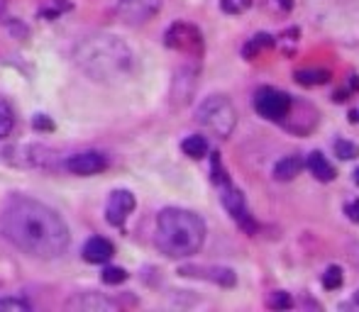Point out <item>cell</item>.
<instances>
[{
  "label": "cell",
  "instance_id": "1",
  "mask_svg": "<svg viewBox=\"0 0 359 312\" xmlns=\"http://www.w3.org/2000/svg\"><path fill=\"white\" fill-rule=\"evenodd\" d=\"M0 232L15 249L35 259H57L71 241V232L62 215L25 195H15L6 203L0 212Z\"/></svg>",
  "mask_w": 359,
  "mask_h": 312
},
{
  "label": "cell",
  "instance_id": "2",
  "mask_svg": "<svg viewBox=\"0 0 359 312\" xmlns=\"http://www.w3.org/2000/svg\"><path fill=\"white\" fill-rule=\"evenodd\" d=\"M76 64L81 71L89 73L93 81H118L125 78L135 68V54L132 49L115 35H91L76 46Z\"/></svg>",
  "mask_w": 359,
  "mask_h": 312
},
{
  "label": "cell",
  "instance_id": "3",
  "mask_svg": "<svg viewBox=\"0 0 359 312\" xmlns=\"http://www.w3.org/2000/svg\"><path fill=\"white\" fill-rule=\"evenodd\" d=\"M205 241V222L183 208H164L156 217V246L169 259H186L201 251Z\"/></svg>",
  "mask_w": 359,
  "mask_h": 312
},
{
  "label": "cell",
  "instance_id": "4",
  "mask_svg": "<svg viewBox=\"0 0 359 312\" xmlns=\"http://www.w3.org/2000/svg\"><path fill=\"white\" fill-rule=\"evenodd\" d=\"M196 120L218 139H228L237 127V110L225 95H208L196 110Z\"/></svg>",
  "mask_w": 359,
  "mask_h": 312
},
{
  "label": "cell",
  "instance_id": "5",
  "mask_svg": "<svg viewBox=\"0 0 359 312\" xmlns=\"http://www.w3.org/2000/svg\"><path fill=\"white\" fill-rule=\"evenodd\" d=\"M0 156L17 169H47V166H52L57 154L47 147H37V144H15V147L3 149Z\"/></svg>",
  "mask_w": 359,
  "mask_h": 312
},
{
  "label": "cell",
  "instance_id": "6",
  "mask_svg": "<svg viewBox=\"0 0 359 312\" xmlns=\"http://www.w3.org/2000/svg\"><path fill=\"white\" fill-rule=\"evenodd\" d=\"M293 98L288 93L276 91V88H259L255 95V110L259 118L271 122H284L291 113Z\"/></svg>",
  "mask_w": 359,
  "mask_h": 312
},
{
  "label": "cell",
  "instance_id": "7",
  "mask_svg": "<svg viewBox=\"0 0 359 312\" xmlns=\"http://www.w3.org/2000/svg\"><path fill=\"white\" fill-rule=\"evenodd\" d=\"M223 205H225V210L232 215V220L237 222V225L242 227L245 232H250V235H252V232L257 230L255 220H252L250 210H247L245 195H242V190H239V188H234L230 181L223 185Z\"/></svg>",
  "mask_w": 359,
  "mask_h": 312
},
{
  "label": "cell",
  "instance_id": "8",
  "mask_svg": "<svg viewBox=\"0 0 359 312\" xmlns=\"http://www.w3.org/2000/svg\"><path fill=\"white\" fill-rule=\"evenodd\" d=\"M162 10V0H118V15L127 25H145Z\"/></svg>",
  "mask_w": 359,
  "mask_h": 312
},
{
  "label": "cell",
  "instance_id": "9",
  "mask_svg": "<svg viewBox=\"0 0 359 312\" xmlns=\"http://www.w3.org/2000/svg\"><path fill=\"white\" fill-rule=\"evenodd\" d=\"M164 42H167L169 49H178V51H201L203 46V37L193 25H186V22H174L172 27L164 35Z\"/></svg>",
  "mask_w": 359,
  "mask_h": 312
},
{
  "label": "cell",
  "instance_id": "10",
  "mask_svg": "<svg viewBox=\"0 0 359 312\" xmlns=\"http://www.w3.org/2000/svg\"><path fill=\"white\" fill-rule=\"evenodd\" d=\"M135 195L130 190H115V193H110L108 205H105V220L113 227H122L135 210Z\"/></svg>",
  "mask_w": 359,
  "mask_h": 312
},
{
  "label": "cell",
  "instance_id": "11",
  "mask_svg": "<svg viewBox=\"0 0 359 312\" xmlns=\"http://www.w3.org/2000/svg\"><path fill=\"white\" fill-rule=\"evenodd\" d=\"M66 171H71L73 176H93L100 171L108 169V159L98 152H84V154H73L64 161Z\"/></svg>",
  "mask_w": 359,
  "mask_h": 312
},
{
  "label": "cell",
  "instance_id": "12",
  "mask_svg": "<svg viewBox=\"0 0 359 312\" xmlns=\"http://www.w3.org/2000/svg\"><path fill=\"white\" fill-rule=\"evenodd\" d=\"M68 310H76V312H113L118 310L113 300L103 297L100 293H76L71 300L66 302Z\"/></svg>",
  "mask_w": 359,
  "mask_h": 312
},
{
  "label": "cell",
  "instance_id": "13",
  "mask_svg": "<svg viewBox=\"0 0 359 312\" xmlns=\"http://www.w3.org/2000/svg\"><path fill=\"white\" fill-rule=\"evenodd\" d=\"M183 276H201V278H208V281L218 283L223 288H232L237 283V276H234L232 268H225V266H183L181 268Z\"/></svg>",
  "mask_w": 359,
  "mask_h": 312
},
{
  "label": "cell",
  "instance_id": "14",
  "mask_svg": "<svg viewBox=\"0 0 359 312\" xmlns=\"http://www.w3.org/2000/svg\"><path fill=\"white\" fill-rule=\"evenodd\" d=\"M81 254H84V259L89 264H105L115 256V246L113 241H108L105 237H91L84 244Z\"/></svg>",
  "mask_w": 359,
  "mask_h": 312
},
{
  "label": "cell",
  "instance_id": "15",
  "mask_svg": "<svg viewBox=\"0 0 359 312\" xmlns=\"http://www.w3.org/2000/svg\"><path fill=\"white\" fill-rule=\"evenodd\" d=\"M193 91H196V71L193 68H178L176 78H174V102H178V105L188 102Z\"/></svg>",
  "mask_w": 359,
  "mask_h": 312
},
{
  "label": "cell",
  "instance_id": "16",
  "mask_svg": "<svg viewBox=\"0 0 359 312\" xmlns=\"http://www.w3.org/2000/svg\"><path fill=\"white\" fill-rule=\"evenodd\" d=\"M303 166H306V169L311 171V174L315 176L317 181H323V183H330V181L335 178L333 164H330V161L325 159L320 152H311V154H308L306 161H303Z\"/></svg>",
  "mask_w": 359,
  "mask_h": 312
},
{
  "label": "cell",
  "instance_id": "17",
  "mask_svg": "<svg viewBox=\"0 0 359 312\" xmlns=\"http://www.w3.org/2000/svg\"><path fill=\"white\" fill-rule=\"evenodd\" d=\"M303 171V159L298 154H291V156H284V159L276 161L274 166V178L286 183V181H293L298 174Z\"/></svg>",
  "mask_w": 359,
  "mask_h": 312
},
{
  "label": "cell",
  "instance_id": "18",
  "mask_svg": "<svg viewBox=\"0 0 359 312\" xmlns=\"http://www.w3.org/2000/svg\"><path fill=\"white\" fill-rule=\"evenodd\" d=\"M181 152L186 156H191V159H203L205 154H208V142L201 134H191V137H186L181 142Z\"/></svg>",
  "mask_w": 359,
  "mask_h": 312
},
{
  "label": "cell",
  "instance_id": "19",
  "mask_svg": "<svg viewBox=\"0 0 359 312\" xmlns=\"http://www.w3.org/2000/svg\"><path fill=\"white\" fill-rule=\"evenodd\" d=\"M296 81L301 86H323V83L330 81V71L325 68H303V71H296Z\"/></svg>",
  "mask_w": 359,
  "mask_h": 312
},
{
  "label": "cell",
  "instance_id": "20",
  "mask_svg": "<svg viewBox=\"0 0 359 312\" xmlns=\"http://www.w3.org/2000/svg\"><path fill=\"white\" fill-rule=\"evenodd\" d=\"M333 149H335V156L342 161H352L359 156V144L349 142V139H338Z\"/></svg>",
  "mask_w": 359,
  "mask_h": 312
},
{
  "label": "cell",
  "instance_id": "21",
  "mask_svg": "<svg viewBox=\"0 0 359 312\" xmlns=\"http://www.w3.org/2000/svg\"><path fill=\"white\" fill-rule=\"evenodd\" d=\"M15 127V115H12L10 105H8L3 98H0V139L8 137Z\"/></svg>",
  "mask_w": 359,
  "mask_h": 312
},
{
  "label": "cell",
  "instance_id": "22",
  "mask_svg": "<svg viewBox=\"0 0 359 312\" xmlns=\"http://www.w3.org/2000/svg\"><path fill=\"white\" fill-rule=\"evenodd\" d=\"M274 44V39H271L269 35H257L255 39H250V44L245 46V49H242V54H245V59H255L257 54H259L261 49H269V46Z\"/></svg>",
  "mask_w": 359,
  "mask_h": 312
},
{
  "label": "cell",
  "instance_id": "23",
  "mask_svg": "<svg viewBox=\"0 0 359 312\" xmlns=\"http://www.w3.org/2000/svg\"><path fill=\"white\" fill-rule=\"evenodd\" d=\"M266 305H269L271 310H291V307H293V297L288 295V293H284V291H276V293H271V295H269Z\"/></svg>",
  "mask_w": 359,
  "mask_h": 312
},
{
  "label": "cell",
  "instance_id": "24",
  "mask_svg": "<svg viewBox=\"0 0 359 312\" xmlns=\"http://www.w3.org/2000/svg\"><path fill=\"white\" fill-rule=\"evenodd\" d=\"M342 268L340 266H328L323 273V286L328 288V291H338L340 286H342Z\"/></svg>",
  "mask_w": 359,
  "mask_h": 312
},
{
  "label": "cell",
  "instance_id": "25",
  "mask_svg": "<svg viewBox=\"0 0 359 312\" xmlns=\"http://www.w3.org/2000/svg\"><path fill=\"white\" fill-rule=\"evenodd\" d=\"M252 0H220V8L228 15H242L245 10H250Z\"/></svg>",
  "mask_w": 359,
  "mask_h": 312
},
{
  "label": "cell",
  "instance_id": "26",
  "mask_svg": "<svg viewBox=\"0 0 359 312\" xmlns=\"http://www.w3.org/2000/svg\"><path fill=\"white\" fill-rule=\"evenodd\" d=\"M122 281H127V271L120 266H108L103 271V283H108V286H120Z\"/></svg>",
  "mask_w": 359,
  "mask_h": 312
},
{
  "label": "cell",
  "instance_id": "27",
  "mask_svg": "<svg viewBox=\"0 0 359 312\" xmlns=\"http://www.w3.org/2000/svg\"><path fill=\"white\" fill-rule=\"evenodd\" d=\"M32 127H35L37 132H54V122L47 115H37V118L32 120Z\"/></svg>",
  "mask_w": 359,
  "mask_h": 312
},
{
  "label": "cell",
  "instance_id": "28",
  "mask_svg": "<svg viewBox=\"0 0 359 312\" xmlns=\"http://www.w3.org/2000/svg\"><path fill=\"white\" fill-rule=\"evenodd\" d=\"M344 215H347L354 225H359V200H352V203L344 205Z\"/></svg>",
  "mask_w": 359,
  "mask_h": 312
},
{
  "label": "cell",
  "instance_id": "29",
  "mask_svg": "<svg viewBox=\"0 0 359 312\" xmlns=\"http://www.w3.org/2000/svg\"><path fill=\"white\" fill-rule=\"evenodd\" d=\"M347 254H349V261L359 268V241H349L347 244Z\"/></svg>",
  "mask_w": 359,
  "mask_h": 312
},
{
  "label": "cell",
  "instance_id": "30",
  "mask_svg": "<svg viewBox=\"0 0 359 312\" xmlns=\"http://www.w3.org/2000/svg\"><path fill=\"white\" fill-rule=\"evenodd\" d=\"M340 310H359V291L354 293L352 297H349V302H342V305H340Z\"/></svg>",
  "mask_w": 359,
  "mask_h": 312
},
{
  "label": "cell",
  "instance_id": "31",
  "mask_svg": "<svg viewBox=\"0 0 359 312\" xmlns=\"http://www.w3.org/2000/svg\"><path fill=\"white\" fill-rule=\"evenodd\" d=\"M282 8H284V10H291L293 3H291V0H282Z\"/></svg>",
  "mask_w": 359,
  "mask_h": 312
},
{
  "label": "cell",
  "instance_id": "32",
  "mask_svg": "<svg viewBox=\"0 0 359 312\" xmlns=\"http://www.w3.org/2000/svg\"><path fill=\"white\" fill-rule=\"evenodd\" d=\"M354 183L359 185V166H357V169H354Z\"/></svg>",
  "mask_w": 359,
  "mask_h": 312
}]
</instances>
